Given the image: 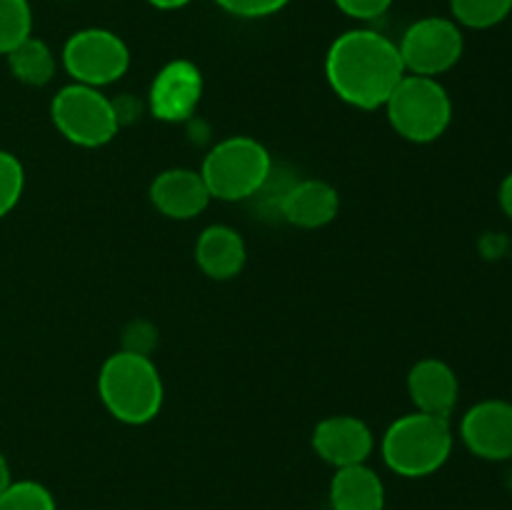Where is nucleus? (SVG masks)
I'll use <instances>...</instances> for the list:
<instances>
[{"label":"nucleus","instance_id":"f3484780","mask_svg":"<svg viewBox=\"0 0 512 510\" xmlns=\"http://www.w3.org/2000/svg\"><path fill=\"white\" fill-rule=\"evenodd\" d=\"M5 60H8L10 75L18 83L30 85V88H43V85H48L55 75V65H58L50 45L45 40L35 38V35H30L23 43L15 45L5 55Z\"/></svg>","mask_w":512,"mask_h":510},{"label":"nucleus","instance_id":"f8f14e48","mask_svg":"<svg viewBox=\"0 0 512 510\" xmlns=\"http://www.w3.org/2000/svg\"><path fill=\"white\" fill-rule=\"evenodd\" d=\"M150 200L165 218L190 220L208 208L213 195H210L200 170L170 168L153 180Z\"/></svg>","mask_w":512,"mask_h":510},{"label":"nucleus","instance_id":"6ab92c4d","mask_svg":"<svg viewBox=\"0 0 512 510\" xmlns=\"http://www.w3.org/2000/svg\"><path fill=\"white\" fill-rule=\"evenodd\" d=\"M33 35V8L28 0H0V55Z\"/></svg>","mask_w":512,"mask_h":510},{"label":"nucleus","instance_id":"2eb2a0df","mask_svg":"<svg viewBox=\"0 0 512 510\" xmlns=\"http://www.w3.org/2000/svg\"><path fill=\"white\" fill-rule=\"evenodd\" d=\"M195 260L213 280H230L240 275L248 260L243 235L230 225H208L195 243Z\"/></svg>","mask_w":512,"mask_h":510},{"label":"nucleus","instance_id":"9d476101","mask_svg":"<svg viewBox=\"0 0 512 510\" xmlns=\"http://www.w3.org/2000/svg\"><path fill=\"white\" fill-rule=\"evenodd\" d=\"M460 438L465 448L483 460L512 458V403L483 400L460 420Z\"/></svg>","mask_w":512,"mask_h":510},{"label":"nucleus","instance_id":"a878e982","mask_svg":"<svg viewBox=\"0 0 512 510\" xmlns=\"http://www.w3.org/2000/svg\"><path fill=\"white\" fill-rule=\"evenodd\" d=\"M498 198H500V208H503V213L512 220V173L505 175V180L500 183Z\"/></svg>","mask_w":512,"mask_h":510},{"label":"nucleus","instance_id":"ddd939ff","mask_svg":"<svg viewBox=\"0 0 512 510\" xmlns=\"http://www.w3.org/2000/svg\"><path fill=\"white\" fill-rule=\"evenodd\" d=\"M408 395L418 413L450 418L460 398L455 370L438 358H425L410 368Z\"/></svg>","mask_w":512,"mask_h":510},{"label":"nucleus","instance_id":"393cba45","mask_svg":"<svg viewBox=\"0 0 512 510\" xmlns=\"http://www.w3.org/2000/svg\"><path fill=\"white\" fill-rule=\"evenodd\" d=\"M113 108H115V115H118V123L120 125H128L133 123L135 118H138L140 113V105L135 103L130 95H120V98L113 100Z\"/></svg>","mask_w":512,"mask_h":510},{"label":"nucleus","instance_id":"1a4fd4ad","mask_svg":"<svg viewBox=\"0 0 512 510\" xmlns=\"http://www.w3.org/2000/svg\"><path fill=\"white\" fill-rule=\"evenodd\" d=\"M203 98V73L190 60L178 58L165 63L150 83L148 108L163 123H183Z\"/></svg>","mask_w":512,"mask_h":510},{"label":"nucleus","instance_id":"20e7f679","mask_svg":"<svg viewBox=\"0 0 512 510\" xmlns=\"http://www.w3.org/2000/svg\"><path fill=\"white\" fill-rule=\"evenodd\" d=\"M273 173L268 148L248 135H230L208 150L203 160L205 185L215 200H248L265 188Z\"/></svg>","mask_w":512,"mask_h":510},{"label":"nucleus","instance_id":"4be33fe9","mask_svg":"<svg viewBox=\"0 0 512 510\" xmlns=\"http://www.w3.org/2000/svg\"><path fill=\"white\" fill-rule=\"evenodd\" d=\"M215 3H218L225 13L235 15V18L255 20L280 13L290 0H215Z\"/></svg>","mask_w":512,"mask_h":510},{"label":"nucleus","instance_id":"4468645a","mask_svg":"<svg viewBox=\"0 0 512 510\" xmlns=\"http://www.w3.org/2000/svg\"><path fill=\"white\" fill-rule=\"evenodd\" d=\"M340 210V195L325 180H300L293 183L280 198V215L290 225L315 230L333 223Z\"/></svg>","mask_w":512,"mask_h":510},{"label":"nucleus","instance_id":"bb28decb","mask_svg":"<svg viewBox=\"0 0 512 510\" xmlns=\"http://www.w3.org/2000/svg\"><path fill=\"white\" fill-rule=\"evenodd\" d=\"M13 483V473H10V463L8 458L3 455V450H0V493H3L8 485Z\"/></svg>","mask_w":512,"mask_h":510},{"label":"nucleus","instance_id":"b1692460","mask_svg":"<svg viewBox=\"0 0 512 510\" xmlns=\"http://www.w3.org/2000/svg\"><path fill=\"white\" fill-rule=\"evenodd\" d=\"M155 340H158V335H155L153 325L138 320V323H130L128 330H125V348L123 350H130V353H140V355H150V348L155 345Z\"/></svg>","mask_w":512,"mask_h":510},{"label":"nucleus","instance_id":"f03ea898","mask_svg":"<svg viewBox=\"0 0 512 510\" xmlns=\"http://www.w3.org/2000/svg\"><path fill=\"white\" fill-rule=\"evenodd\" d=\"M98 393L105 410L125 425H145L163 408V378L150 355L118 350L103 363Z\"/></svg>","mask_w":512,"mask_h":510},{"label":"nucleus","instance_id":"0eeeda50","mask_svg":"<svg viewBox=\"0 0 512 510\" xmlns=\"http://www.w3.org/2000/svg\"><path fill=\"white\" fill-rule=\"evenodd\" d=\"M60 60L75 83L103 88L128 73L130 50L113 30L83 28L65 40Z\"/></svg>","mask_w":512,"mask_h":510},{"label":"nucleus","instance_id":"9b49d317","mask_svg":"<svg viewBox=\"0 0 512 510\" xmlns=\"http://www.w3.org/2000/svg\"><path fill=\"white\" fill-rule=\"evenodd\" d=\"M373 430L355 415H330L320 420L313 430V448L328 465L348 468V465L368 463L373 455Z\"/></svg>","mask_w":512,"mask_h":510},{"label":"nucleus","instance_id":"6e6552de","mask_svg":"<svg viewBox=\"0 0 512 510\" xmlns=\"http://www.w3.org/2000/svg\"><path fill=\"white\" fill-rule=\"evenodd\" d=\"M400 58H403L405 73L425 75V78H438L458 65L463 58L465 38L460 25L453 18H428L415 20L408 25L398 43Z\"/></svg>","mask_w":512,"mask_h":510},{"label":"nucleus","instance_id":"423d86ee","mask_svg":"<svg viewBox=\"0 0 512 510\" xmlns=\"http://www.w3.org/2000/svg\"><path fill=\"white\" fill-rule=\"evenodd\" d=\"M50 118L58 133L80 148H100L120 130L113 100L100 93V88L80 83H70L55 93Z\"/></svg>","mask_w":512,"mask_h":510},{"label":"nucleus","instance_id":"a211bd4d","mask_svg":"<svg viewBox=\"0 0 512 510\" xmlns=\"http://www.w3.org/2000/svg\"><path fill=\"white\" fill-rule=\"evenodd\" d=\"M450 13L460 28L488 30L512 13V0H450Z\"/></svg>","mask_w":512,"mask_h":510},{"label":"nucleus","instance_id":"412c9836","mask_svg":"<svg viewBox=\"0 0 512 510\" xmlns=\"http://www.w3.org/2000/svg\"><path fill=\"white\" fill-rule=\"evenodd\" d=\"M25 190L23 163L8 150H0V218L10 213L20 203Z\"/></svg>","mask_w":512,"mask_h":510},{"label":"nucleus","instance_id":"cd10ccee","mask_svg":"<svg viewBox=\"0 0 512 510\" xmlns=\"http://www.w3.org/2000/svg\"><path fill=\"white\" fill-rule=\"evenodd\" d=\"M148 3L158 10H178L185 8L188 3H193V0H148Z\"/></svg>","mask_w":512,"mask_h":510},{"label":"nucleus","instance_id":"f257e3e1","mask_svg":"<svg viewBox=\"0 0 512 510\" xmlns=\"http://www.w3.org/2000/svg\"><path fill=\"white\" fill-rule=\"evenodd\" d=\"M325 78L343 103L360 110L383 108L405 78L398 43L370 28L345 30L325 55Z\"/></svg>","mask_w":512,"mask_h":510},{"label":"nucleus","instance_id":"aec40b11","mask_svg":"<svg viewBox=\"0 0 512 510\" xmlns=\"http://www.w3.org/2000/svg\"><path fill=\"white\" fill-rule=\"evenodd\" d=\"M0 510H58L53 493L38 480H13L0 493Z\"/></svg>","mask_w":512,"mask_h":510},{"label":"nucleus","instance_id":"39448f33","mask_svg":"<svg viewBox=\"0 0 512 510\" xmlns=\"http://www.w3.org/2000/svg\"><path fill=\"white\" fill-rule=\"evenodd\" d=\"M390 125L410 143H433L453 120V100L438 78L410 75L400 80L383 105Z\"/></svg>","mask_w":512,"mask_h":510},{"label":"nucleus","instance_id":"5701e85b","mask_svg":"<svg viewBox=\"0 0 512 510\" xmlns=\"http://www.w3.org/2000/svg\"><path fill=\"white\" fill-rule=\"evenodd\" d=\"M333 3L348 18L368 23V20H378L380 15L388 13L393 0H333Z\"/></svg>","mask_w":512,"mask_h":510},{"label":"nucleus","instance_id":"7ed1b4c3","mask_svg":"<svg viewBox=\"0 0 512 510\" xmlns=\"http://www.w3.org/2000/svg\"><path fill=\"white\" fill-rule=\"evenodd\" d=\"M385 465L403 478H425L448 463L453 453L450 418L428 413H408L395 420L380 445Z\"/></svg>","mask_w":512,"mask_h":510},{"label":"nucleus","instance_id":"dca6fc26","mask_svg":"<svg viewBox=\"0 0 512 510\" xmlns=\"http://www.w3.org/2000/svg\"><path fill=\"white\" fill-rule=\"evenodd\" d=\"M333 510H385V485L368 463L335 470L330 480Z\"/></svg>","mask_w":512,"mask_h":510}]
</instances>
